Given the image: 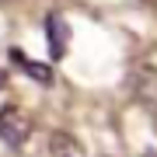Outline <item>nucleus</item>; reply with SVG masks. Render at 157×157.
Returning a JSON list of instances; mask_svg holds the SVG:
<instances>
[{
  "label": "nucleus",
  "instance_id": "obj_6",
  "mask_svg": "<svg viewBox=\"0 0 157 157\" xmlns=\"http://www.w3.org/2000/svg\"><path fill=\"white\" fill-rule=\"evenodd\" d=\"M147 157H157V154H147Z\"/></svg>",
  "mask_w": 157,
  "mask_h": 157
},
{
  "label": "nucleus",
  "instance_id": "obj_2",
  "mask_svg": "<svg viewBox=\"0 0 157 157\" xmlns=\"http://www.w3.org/2000/svg\"><path fill=\"white\" fill-rule=\"evenodd\" d=\"M45 42H49V59H63L70 49V25L59 11L45 14Z\"/></svg>",
  "mask_w": 157,
  "mask_h": 157
},
{
  "label": "nucleus",
  "instance_id": "obj_5",
  "mask_svg": "<svg viewBox=\"0 0 157 157\" xmlns=\"http://www.w3.org/2000/svg\"><path fill=\"white\" fill-rule=\"evenodd\" d=\"M0 87H7V73L4 70H0Z\"/></svg>",
  "mask_w": 157,
  "mask_h": 157
},
{
  "label": "nucleus",
  "instance_id": "obj_4",
  "mask_svg": "<svg viewBox=\"0 0 157 157\" xmlns=\"http://www.w3.org/2000/svg\"><path fill=\"white\" fill-rule=\"evenodd\" d=\"M49 154H52V157H87L84 143H80L77 136L63 133V129H56V133H49Z\"/></svg>",
  "mask_w": 157,
  "mask_h": 157
},
{
  "label": "nucleus",
  "instance_id": "obj_1",
  "mask_svg": "<svg viewBox=\"0 0 157 157\" xmlns=\"http://www.w3.org/2000/svg\"><path fill=\"white\" fill-rule=\"evenodd\" d=\"M32 136V119L25 108L17 105H4L0 108V140H4L11 150H21Z\"/></svg>",
  "mask_w": 157,
  "mask_h": 157
},
{
  "label": "nucleus",
  "instance_id": "obj_3",
  "mask_svg": "<svg viewBox=\"0 0 157 157\" xmlns=\"http://www.w3.org/2000/svg\"><path fill=\"white\" fill-rule=\"evenodd\" d=\"M7 56H11L14 70H21L25 77H32V80H35V84H42V87H52V84H56V73H52L49 63H35L28 52H21V49H11Z\"/></svg>",
  "mask_w": 157,
  "mask_h": 157
}]
</instances>
